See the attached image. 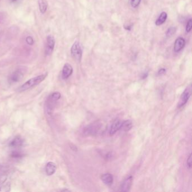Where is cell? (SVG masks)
I'll return each instance as SVG.
<instances>
[{
	"label": "cell",
	"mask_w": 192,
	"mask_h": 192,
	"mask_svg": "<svg viewBox=\"0 0 192 192\" xmlns=\"http://www.w3.org/2000/svg\"><path fill=\"white\" fill-rule=\"evenodd\" d=\"M167 18V14L166 12H162L159 16L157 20L155 21V25L157 26L162 25L166 22Z\"/></svg>",
	"instance_id": "obj_15"
},
{
	"label": "cell",
	"mask_w": 192,
	"mask_h": 192,
	"mask_svg": "<svg viewBox=\"0 0 192 192\" xmlns=\"http://www.w3.org/2000/svg\"><path fill=\"white\" fill-rule=\"evenodd\" d=\"M177 30L176 27L175 26H171L169 28V29L166 31V35L167 37H171L173 36V34L176 33Z\"/></svg>",
	"instance_id": "obj_17"
},
{
	"label": "cell",
	"mask_w": 192,
	"mask_h": 192,
	"mask_svg": "<svg viewBox=\"0 0 192 192\" xmlns=\"http://www.w3.org/2000/svg\"><path fill=\"white\" fill-rule=\"evenodd\" d=\"M102 180L105 184L110 186L113 183L114 179L113 175L109 173L103 174L102 176Z\"/></svg>",
	"instance_id": "obj_12"
},
{
	"label": "cell",
	"mask_w": 192,
	"mask_h": 192,
	"mask_svg": "<svg viewBox=\"0 0 192 192\" xmlns=\"http://www.w3.org/2000/svg\"><path fill=\"white\" fill-rule=\"evenodd\" d=\"M10 184L9 183L2 185L0 187V192H9L10 190Z\"/></svg>",
	"instance_id": "obj_19"
},
{
	"label": "cell",
	"mask_w": 192,
	"mask_h": 192,
	"mask_svg": "<svg viewBox=\"0 0 192 192\" xmlns=\"http://www.w3.org/2000/svg\"><path fill=\"white\" fill-rule=\"evenodd\" d=\"M165 72H166V69L165 68H162V69L159 70L158 75H163Z\"/></svg>",
	"instance_id": "obj_25"
},
{
	"label": "cell",
	"mask_w": 192,
	"mask_h": 192,
	"mask_svg": "<svg viewBox=\"0 0 192 192\" xmlns=\"http://www.w3.org/2000/svg\"><path fill=\"white\" fill-rule=\"evenodd\" d=\"M73 68L72 65L69 63L64 64L62 70V78L64 79H67L73 73Z\"/></svg>",
	"instance_id": "obj_9"
},
{
	"label": "cell",
	"mask_w": 192,
	"mask_h": 192,
	"mask_svg": "<svg viewBox=\"0 0 192 192\" xmlns=\"http://www.w3.org/2000/svg\"><path fill=\"white\" fill-rule=\"evenodd\" d=\"M7 176L5 175H2L0 176V185L3 184L7 180Z\"/></svg>",
	"instance_id": "obj_23"
},
{
	"label": "cell",
	"mask_w": 192,
	"mask_h": 192,
	"mask_svg": "<svg viewBox=\"0 0 192 192\" xmlns=\"http://www.w3.org/2000/svg\"><path fill=\"white\" fill-rule=\"evenodd\" d=\"M122 123V121L120 120H116L114 121V122L110 127V129L109 131L110 135L112 136L114 135L116 133H117L120 130Z\"/></svg>",
	"instance_id": "obj_10"
},
{
	"label": "cell",
	"mask_w": 192,
	"mask_h": 192,
	"mask_svg": "<svg viewBox=\"0 0 192 192\" xmlns=\"http://www.w3.org/2000/svg\"><path fill=\"white\" fill-rule=\"evenodd\" d=\"M61 98V94L59 92H55L53 93L49 97V99L52 100L53 102H57L58 100L60 99Z\"/></svg>",
	"instance_id": "obj_18"
},
{
	"label": "cell",
	"mask_w": 192,
	"mask_h": 192,
	"mask_svg": "<svg viewBox=\"0 0 192 192\" xmlns=\"http://www.w3.org/2000/svg\"><path fill=\"white\" fill-rule=\"evenodd\" d=\"M192 20L191 19H190L189 20V21H188L187 24V26H186V31H187V32L189 33L192 30Z\"/></svg>",
	"instance_id": "obj_21"
},
{
	"label": "cell",
	"mask_w": 192,
	"mask_h": 192,
	"mask_svg": "<svg viewBox=\"0 0 192 192\" xmlns=\"http://www.w3.org/2000/svg\"><path fill=\"white\" fill-rule=\"evenodd\" d=\"M132 126H133V124H132V120H127L122 122L120 129H122L124 131L127 132L130 131L132 128Z\"/></svg>",
	"instance_id": "obj_14"
},
{
	"label": "cell",
	"mask_w": 192,
	"mask_h": 192,
	"mask_svg": "<svg viewBox=\"0 0 192 192\" xmlns=\"http://www.w3.org/2000/svg\"><path fill=\"white\" fill-rule=\"evenodd\" d=\"M23 145V140L20 137H15L10 143V146L12 148H19Z\"/></svg>",
	"instance_id": "obj_13"
},
{
	"label": "cell",
	"mask_w": 192,
	"mask_h": 192,
	"mask_svg": "<svg viewBox=\"0 0 192 192\" xmlns=\"http://www.w3.org/2000/svg\"><path fill=\"white\" fill-rule=\"evenodd\" d=\"M101 124L96 123L94 124H90L83 130V134L87 135H93L96 134V133L100 130Z\"/></svg>",
	"instance_id": "obj_4"
},
{
	"label": "cell",
	"mask_w": 192,
	"mask_h": 192,
	"mask_svg": "<svg viewBox=\"0 0 192 192\" xmlns=\"http://www.w3.org/2000/svg\"><path fill=\"white\" fill-rule=\"evenodd\" d=\"M47 75V73H46L45 74H42L41 75H38L37 77L30 79L24 83L23 85L20 87L19 89V92H22V91L27 90L31 88H33V87L37 86L39 83H41L44 79H45Z\"/></svg>",
	"instance_id": "obj_1"
},
{
	"label": "cell",
	"mask_w": 192,
	"mask_h": 192,
	"mask_svg": "<svg viewBox=\"0 0 192 192\" xmlns=\"http://www.w3.org/2000/svg\"><path fill=\"white\" fill-rule=\"evenodd\" d=\"M192 154L190 153V155H189L188 158L187 159V166H188V167L189 169H190L191 167H192Z\"/></svg>",
	"instance_id": "obj_22"
},
{
	"label": "cell",
	"mask_w": 192,
	"mask_h": 192,
	"mask_svg": "<svg viewBox=\"0 0 192 192\" xmlns=\"http://www.w3.org/2000/svg\"><path fill=\"white\" fill-rule=\"evenodd\" d=\"M132 181L133 177L132 176H129L126 178L121 184L120 190L122 192H128L132 187Z\"/></svg>",
	"instance_id": "obj_7"
},
{
	"label": "cell",
	"mask_w": 192,
	"mask_h": 192,
	"mask_svg": "<svg viewBox=\"0 0 192 192\" xmlns=\"http://www.w3.org/2000/svg\"><path fill=\"white\" fill-rule=\"evenodd\" d=\"M141 0H131V5L132 8H136L139 6Z\"/></svg>",
	"instance_id": "obj_20"
},
{
	"label": "cell",
	"mask_w": 192,
	"mask_h": 192,
	"mask_svg": "<svg viewBox=\"0 0 192 192\" xmlns=\"http://www.w3.org/2000/svg\"><path fill=\"white\" fill-rule=\"evenodd\" d=\"M71 52L73 58L77 61L80 62L82 57V49L79 42L75 41L73 44L71 49Z\"/></svg>",
	"instance_id": "obj_2"
},
{
	"label": "cell",
	"mask_w": 192,
	"mask_h": 192,
	"mask_svg": "<svg viewBox=\"0 0 192 192\" xmlns=\"http://www.w3.org/2000/svg\"><path fill=\"white\" fill-rule=\"evenodd\" d=\"M26 41L27 42V44L28 45H32L33 44V43H34L33 39L31 36H28V37H26Z\"/></svg>",
	"instance_id": "obj_24"
},
{
	"label": "cell",
	"mask_w": 192,
	"mask_h": 192,
	"mask_svg": "<svg viewBox=\"0 0 192 192\" xmlns=\"http://www.w3.org/2000/svg\"><path fill=\"white\" fill-rule=\"evenodd\" d=\"M57 170V166L54 162H48L46 166V173L49 175L51 176L55 173Z\"/></svg>",
	"instance_id": "obj_11"
},
{
	"label": "cell",
	"mask_w": 192,
	"mask_h": 192,
	"mask_svg": "<svg viewBox=\"0 0 192 192\" xmlns=\"http://www.w3.org/2000/svg\"><path fill=\"white\" fill-rule=\"evenodd\" d=\"M55 40L54 37L52 36H48L47 37L46 46V54L47 55H51L53 53V50L55 47Z\"/></svg>",
	"instance_id": "obj_6"
},
{
	"label": "cell",
	"mask_w": 192,
	"mask_h": 192,
	"mask_svg": "<svg viewBox=\"0 0 192 192\" xmlns=\"http://www.w3.org/2000/svg\"><path fill=\"white\" fill-rule=\"evenodd\" d=\"M185 45V40L184 38L183 37L177 38L174 44L173 50L176 53H178L184 47Z\"/></svg>",
	"instance_id": "obj_8"
},
{
	"label": "cell",
	"mask_w": 192,
	"mask_h": 192,
	"mask_svg": "<svg viewBox=\"0 0 192 192\" xmlns=\"http://www.w3.org/2000/svg\"><path fill=\"white\" fill-rule=\"evenodd\" d=\"M192 94V85L190 84L187 87L184 91L182 93L181 95L180 100L178 104V107H181L184 106L189 99Z\"/></svg>",
	"instance_id": "obj_3"
},
{
	"label": "cell",
	"mask_w": 192,
	"mask_h": 192,
	"mask_svg": "<svg viewBox=\"0 0 192 192\" xmlns=\"http://www.w3.org/2000/svg\"><path fill=\"white\" fill-rule=\"evenodd\" d=\"M24 70L22 69H18L13 72L10 76L9 81L11 83H15L21 81L24 77Z\"/></svg>",
	"instance_id": "obj_5"
},
{
	"label": "cell",
	"mask_w": 192,
	"mask_h": 192,
	"mask_svg": "<svg viewBox=\"0 0 192 192\" xmlns=\"http://www.w3.org/2000/svg\"><path fill=\"white\" fill-rule=\"evenodd\" d=\"M18 0H10V1L12 2V3H15L18 1Z\"/></svg>",
	"instance_id": "obj_26"
},
{
	"label": "cell",
	"mask_w": 192,
	"mask_h": 192,
	"mask_svg": "<svg viewBox=\"0 0 192 192\" xmlns=\"http://www.w3.org/2000/svg\"><path fill=\"white\" fill-rule=\"evenodd\" d=\"M38 5H39V9L40 11L42 14H44L46 10L47 9L48 4L46 0H39L38 1Z\"/></svg>",
	"instance_id": "obj_16"
}]
</instances>
